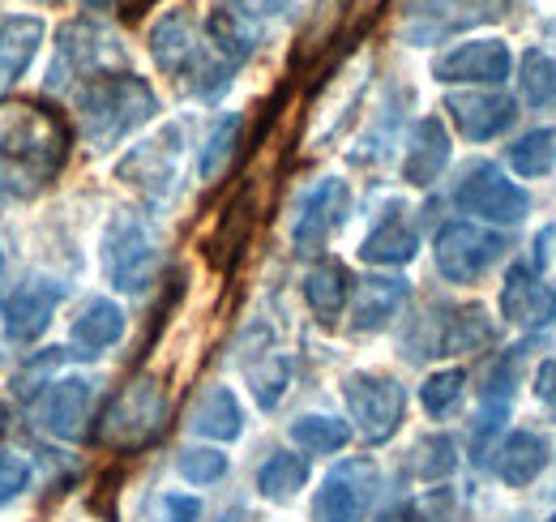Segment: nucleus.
Listing matches in <instances>:
<instances>
[{"label":"nucleus","instance_id":"2","mask_svg":"<svg viewBox=\"0 0 556 522\" xmlns=\"http://www.w3.org/2000/svg\"><path fill=\"white\" fill-rule=\"evenodd\" d=\"M77 129L90 150H112L159 116V95L138 73H99L77 86Z\"/></svg>","mask_w":556,"mask_h":522},{"label":"nucleus","instance_id":"29","mask_svg":"<svg viewBox=\"0 0 556 522\" xmlns=\"http://www.w3.org/2000/svg\"><path fill=\"white\" fill-rule=\"evenodd\" d=\"M214 52H223L231 65H244L257 52V26L253 17H244L240 9H214L206 22Z\"/></svg>","mask_w":556,"mask_h":522},{"label":"nucleus","instance_id":"43","mask_svg":"<svg viewBox=\"0 0 556 522\" xmlns=\"http://www.w3.org/2000/svg\"><path fill=\"white\" fill-rule=\"evenodd\" d=\"M381 522H437V514H432V501H403V506L386 510Z\"/></svg>","mask_w":556,"mask_h":522},{"label":"nucleus","instance_id":"25","mask_svg":"<svg viewBox=\"0 0 556 522\" xmlns=\"http://www.w3.org/2000/svg\"><path fill=\"white\" fill-rule=\"evenodd\" d=\"M419 253V236L416 223L407 219V210H390L386 219H377V227L364 236L359 245V258L372 261V265H407Z\"/></svg>","mask_w":556,"mask_h":522},{"label":"nucleus","instance_id":"10","mask_svg":"<svg viewBox=\"0 0 556 522\" xmlns=\"http://www.w3.org/2000/svg\"><path fill=\"white\" fill-rule=\"evenodd\" d=\"M454 201L467 210V214H480L488 223H522L531 214V197L527 189H518L496 163H471L454 189Z\"/></svg>","mask_w":556,"mask_h":522},{"label":"nucleus","instance_id":"11","mask_svg":"<svg viewBox=\"0 0 556 522\" xmlns=\"http://www.w3.org/2000/svg\"><path fill=\"white\" fill-rule=\"evenodd\" d=\"M348 210H351L348 181H339V176L317 181V185L304 194L300 210H295V223H291V253H295V258H317V253L330 245V236L339 232V223L348 219Z\"/></svg>","mask_w":556,"mask_h":522},{"label":"nucleus","instance_id":"31","mask_svg":"<svg viewBox=\"0 0 556 522\" xmlns=\"http://www.w3.org/2000/svg\"><path fill=\"white\" fill-rule=\"evenodd\" d=\"M308 484V458L304 455H270L257 471V493L266 501H291Z\"/></svg>","mask_w":556,"mask_h":522},{"label":"nucleus","instance_id":"39","mask_svg":"<svg viewBox=\"0 0 556 522\" xmlns=\"http://www.w3.org/2000/svg\"><path fill=\"white\" fill-rule=\"evenodd\" d=\"M176 471L189 480V484H218L227 475V455L206 450V446H189L176 458Z\"/></svg>","mask_w":556,"mask_h":522},{"label":"nucleus","instance_id":"24","mask_svg":"<svg viewBox=\"0 0 556 522\" xmlns=\"http://www.w3.org/2000/svg\"><path fill=\"white\" fill-rule=\"evenodd\" d=\"M39 44H43V22L39 17L17 13V17L0 22V95L22 82V73L39 57Z\"/></svg>","mask_w":556,"mask_h":522},{"label":"nucleus","instance_id":"15","mask_svg":"<svg viewBox=\"0 0 556 522\" xmlns=\"http://www.w3.org/2000/svg\"><path fill=\"white\" fill-rule=\"evenodd\" d=\"M94 394L99 382L90 377H65V382H52L48 390L35 398V424L61 442H77L86 437L90 428V415H94Z\"/></svg>","mask_w":556,"mask_h":522},{"label":"nucleus","instance_id":"41","mask_svg":"<svg viewBox=\"0 0 556 522\" xmlns=\"http://www.w3.org/2000/svg\"><path fill=\"white\" fill-rule=\"evenodd\" d=\"M159 522H198L202 519V506L198 497H185V493H163L159 506H154Z\"/></svg>","mask_w":556,"mask_h":522},{"label":"nucleus","instance_id":"19","mask_svg":"<svg viewBox=\"0 0 556 522\" xmlns=\"http://www.w3.org/2000/svg\"><path fill=\"white\" fill-rule=\"evenodd\" d=\"M445 112H450V121L458 125V133L467 137V141H492V137H501V133L514 125V99H505V95H484V90H454L450 99H445Z\"/></svg>","mask_w":556,"mask_h":522},{"label":"nucleus","instance_id":"5","mask_svg":"<svg viewBox=\"0 0 556 522\" xmlns=\"http://www.w3.org/2000/svg\"><path fill=\"white\" fill-rule=\"evenodd\" d=\"M125 61V48L112 30L73 17L56 30V57L48 69V90H65L73 82H90Z\"/></svg>","mask_w":556,"mask_h":522},{"label":"nucleus","instance_id":"28","mask_svg":"<svg viewBox=\"0 0 556 522\" xmlns=\"http://www.w3.org/2000/svg\"><path fill=\"white\" fill-rule=\"evenodd\" d=\"M304 300H308V309H313L317 322H326V326L339 322L343 309H348V300H351L348 270H343L339 261H321V265H313V270L304 274Z\"/></svg>","mask_w":556,"mask_h":522},{"label":"nucleus","instance_id":"44","mask_svg":"<svg viewBox=\"0 0 556 522\" xmlns=\"http://www.w3.org/2000/svg\"><path fill=\"white\" fill-rule=\"evenodd\" d=\"M287 4L291 0H231V9H240L244 17H278V13H287Z\"/></svg>","mask_w":556,"mask_h":522},{"label":"nucleus","instance_id":"18","mask_svg":"<svg viewBox=\"0 0 556 522\" xmlns=\"http://www.w3.org/2000/svg\"><path fill=\"white\" fill-rule=\"evenodd\" d=\"M501 318L522 330L548 326L556 318V287H548L540 278V270H531L522 261L509 265L505 283H501Z\"/></svg>","mask_w":556,"mask_h":522},{"label":"nucleus","instance_id":"14","mask_svg":"<svg viewBox=\"0 0 556 522\" xmlns=\"http://www.w3.org/2000/svg\"><path fill=\"white\" fill-rule=\"evenodd\" d=\"M377 467L368 458H343L317 488L313 501V519L317 522H359L368 514L372 497H377Z\"/></svg>","mask_w":556,"mask_h":522},{"label":"nucleus","instance_id":"33","mask_svg":"<svg viewBox=\"0 0 556 522\" xmlns=\"http://www.w3.org/2000/svg\"><path fill=\"white\" fill-rule=\"evenodd\" d=\"M518 90L531 108H553L556 103V57L544 48L522 52L518 61Z\"/></svg>","mask_w":556,"mask_h":522},{"label":"nucleus","instance_id":"26","mask_svg":"<svg viewBox=\"0 0 556 522\" xmlns=\"http://www.w3.org/2000/svg\"><path fill=\"white\" fill-rule=\"evenodd\" d=\"M121 334H125V309L116 300H90L70 330L77 356H99V351L116 347Z\"/></svg>","mask_w":556,"mask_h":522},{"label":"nucleus","instance_id":"3","mask_svg":"<svg viewBox=\"0 0 556 522\" xmlns=\"http://www.w3.org/2000/svg\"><path fill=\"white\" fill-rule=\"evenodd\" d=\"M163 428H167V390L154 377H138L112 398L94 437L116 455H138L163 437Z\"/></svg>","mask_w":556,"mask_h":522},{"label":"nucleus","instance_id":"16","mask_svg":"<svg viewBox=\"0 0 556 522\" xmlns=\"http://www.w3.org/2000/svg\"><path fill=\"white\" fill-rule=\"evenodd\" d=\"M509 44L501 39H471V44H458L450 48L445 57H437L432 77L454 86V82H467V86H501L509 77Z\"/></svg>","mask_w":556,"mask_h":522},{"label":"nucleus","instance_id":"40","mask_svg":"<svg viewBox=\"0 0 556 522\" xmlns=\"http://www.w3.org/2000/svg\"><path fill=\"white\" fill-rule=\"evenodd\" d=\"M30 484V462L13 450H0V506H9L13 497H22Z\"/></svg>","mask_w":556,"mask_h":522},{"label":"nucleus","instance_id":"4","mask_svg":"<svg viewBox=\"0 0 556 522\" xmlns=\"http://www.w3.org/2000/svg\"><path fill=\"white\" fill-rule=\"evenodd\" d=\"M99 258H103V274L116 291L125 296H138L154 283L159 274V240L154 232L146 227V219L134 210H116L103 227V245H99Z\"/></svg>","mask_w":556,"mask_h":522},{"label":"nucleus","instance_id":"22","mask_svg":"<svg viewBox=\"0 0 556 522\" xmlns=\"http://www.w3.org/2000/svg\"><path fill=\"white\" fill-rule=\"evenodd\" d=\"M450 163V133L437 116H424L412 137H407V154H403V181L416 185V189H428L437 185V176L445 172Z\"/></svg>","mask_w":556,"mask_h":522},{"label":"nucleus","instance_id":"21","mask_svg":"<svg viewBox=\"0 0 556 522\" xmlns=\"http://www.w3.org/2000/svg\"><path fill=\"white\" fill-rule=\"evenodd\" d=\"M253 334H257V351L244 356V377H249V386H253V398H257L266 411H275L278 398L291 386V356L275 347L266 322H257Z\"/></svg>","mask_w":556,"mask_h":522},{"label":"nucleus","instance_id":"17","mask_svg":"<svg viewBox=\"0 0 556 522\" xmlns=\"http://www.w3.org/2000/svg\"><path fill=\"white\" fill-rule=\"evenodd\" d=\"M518 369H522V347L505 351L484 377L480 390V420H476V462H488L492 442L501 437V424L509 420L514 407V390H518Z\"/></svg>","mask_w":556,"mask_h":522},{"label":"nucleus","instance_id":"47","mask_svg":"<svg viewBox=\"0 0 556 522\" xmlns=\"http://www.w3.org/2000/svg\"><path fill=\"white\" fill-rule=\"evenodd\" d=\"M548 522H556V514H553V519H548Z\"/></svg>","mask_w":556,"mask_h":522},{"label":"nucleus","instance_id":"37","mask_svg":"<svg viewBox=\"0 0 556 522\" xmlns=\"http://www.w3.org/2000/svg\"><path fill=\"white\" fill-rule=\"evenodd\" d=\"M463 386H467V373H463V369H441V373L424 377V386H419V402H424V411H428L432 420H445V415L458 407Z\"/></svg>","mask_w":556,"mask_h":522},{"label":"nucleus","instance_id":"12","mask_svg":"<svg viewBox=\"0 0 556 522\" xmlns=\"http://www.w3.org/2000/svg\"><path fill=\"white\" fill-rule=\"evenodd\" d=\"M505 0H407L403 4V39L407 44H441L445 35H458L467 26L492 22Z\"/></svg>","mask_w":556,"mask_h":522},{"label":"nucleus","instance_id":"6","mask_svg":"<svg viewBox=\"0 0 556 522\" xmlns=\"http://www.w3.org/2000/svg\"><path fill=\"white\" fill-rule=\"evenodd\" d=\"M70 287L48 274H26L0 291V330L9 343H35L52 326L56 309L65 304Z\"/></svg>","mask_w":556,"mask_h":522},{"label":"nucleus","instance_id":"32","mask_svg":"<svg viewBox=\"0 0 556 522\" xmlns=\"http://www.w3.org/2000/svg\"><path fill=\"white\" fill-rule=\"evenodd\" d=\"M291 442L308 455H339L351 442V428L339 415H300L291 424Z\"/></svg>","mask_w":556,"mask_h":522},{"label":"nucleus","instance_id":"46","mask_svg":"<svg viewBox=\"0 0 556 522\" xmlns=\"http://www.w3.org/2000/svg\"><path fill=\"white\" fill-rule=\"evenodd\" d=\"M4 428H9V407L0 402V437H4Z\"/></svg>","mask_w":556,"mask_h":522},{"label":"nucleus","instance_id":"13","mask_svg":"<svg viewBox=\"0 0 556 522\" xmlns=\"http://www.w3.org/2000/svg\"><path fill=\"white\" fill-rule=\"evenodd\" d=\"M501 253H505V240L496 232L476 227V223H445L437 232V245H432L437 270L450 283H476V278H484L488 270L501 261Z\"/></svg>","mask_w":556,"mask_h":522},{"label":"nucleus","instance_id":"45","mask_svg":"<svg viewBox=\"0 0 556 522\" xmlns=\"http://www.w3.org/2000/svg\"><path fill=\"white\" fill-rule=\"evenodd\" d=\"M121 4V13H138L141 4H150V0H116Z\"/></svg>","mask_w":556,"mask_h":522},{"label":"nucleus","instance_id":"36","mask_svg":"<svg viewBox=\"0 0 556 522\" xmlns=\"http://www.w3.org/2000/svg\"><path fill=\"white\" fill-rule=\"evenodd\" d=\"M249 227H253V201H249V194H240L236 201H231V210L223 214V223H218L214 258L223 261V265H231L236 253L244 249V240H249Z\"/></svg>","mask_w":556,"mask_h":522},{"label":"nucleus","instance_id":"20","mask_svg":"<svg viewBox=\"0 0 556 522\" xmlns=\"http://www.w3.org/2000/svg\"><path fill=\"white\" fill-rule=\"evenodd\" d=\"M407 278H394V274H368L355 283V300H351V330L355 334H377L386 330L399 309L407 304Z\"/></svg>","mask_w":556,"mask_h":522},{"label":"nucleus","instance_id":"1","mask_svg":"<svg viewBox=\"0 0 556 522\" xmlns=\"http://www.w3.org/2000/svg\"><path fill=\"white\" fill-rule=\"evenodd\" d=\"M73 133L56 108H0V194L13 201L39 197L65 167Z\"/></svg>","mask_w":556,"mask_h":522},{"label":"nucleus","instance_id":"27","mask_svg":"<svg viewBox=\"0 0 556 522\" xmlns=\"http://www.w3.org/2000/svg\"><path fill=\"white\" fill-rule=\"evenodd\" d=\"M189 424H193V433H202L210 442H236L244 433V411L227 386H206L189 411Z\"/></svg>","mask_w":556,"mask_h":522},{"label":"nucleus","instance_id":"34","mask_svg":"<svg viewBox=\"0 0 556 522\" xmlns=\"http://www.w3.org/2000/svg\"><path fill=\"white\" fill-rule=\"evenodd\" d=\"M509 167L527 181H540L556 167V129H535L509 146Z\"/></svg>","mask_w":556,"mask_h":522},{"label":"nucleus","instance_id":"35","mask_svg":"<svg viewBox=\"0 0 556 522\" xmlns=\"http://www.w3.org/2000/svg\"><path fill=\"white\" fill-rule=\"evenodd\" d=\"M492 343V322H488L484 309H450V326H445V356L454 351H476Z\"/></svg>","mask_w":556,"mask_h":522},{"label":"nucleus","instance_id":"7","mask_svg":"<svg viewBox=\"0 0 556 522\" xmlns=\"http://www.w3.org/2000/svg\"><path fill=\"white\" fill-rule=\"evenodd\" d=\"M343 398H348V411L359 428V437L368 446H386L399 424H403V411H407V390L394 382V377H381V373H351L343 382Z\"/></svg>","mask_w":556,"mask_h":522},{"label":"nucleus","instance_id":"42","mask_svg":"<svg viewBox=\"0 0 556 522\" xmlns=\"http://www.w3.org/2000/svg\"><path fill=\"white\" fill-rule=\"evenodd\" d=\"M535 398H540V407L556 420V360H544L535 369Z\"/></svg>","mask_w":556,"mask_h":522},{"label":"nucleus","instance_id":"9","mask_svg":"<svg viewBox=\"0 0 556 522\" xmlns=\"http://www.w3.org/2000/svg\"><path fill=\"white\" fill-rule=\"evenodd\" d=\"M210 52L214 48H210V39L198 35V22L189 9H167L150 26V57L167 77H180L193 86L202 77V69L210 65Z\"/></svg>","mask_w":556,"mask_h":522},{"label":"nucleus","instance_id":"8","mask_svg":"<svg viewBox=\"0 0 556 522\" xmlns=\"http://www.w3.org/2000/svg\"><path fill=\"white\" fill-rule=\"evenodd\" d=\"M180 159H185V125H167L159 137L134 146L121 159L116 176L150 201H167L180 185Z\"/></svg>","mask_w":556,"mask_h":522},{"label":"nucleus","instance_id":"30","mask_svg":"<svg viewBox=\"0 0 556 522\" xmlns=\"http://www.w3.org/2000/svg\"><path fill=\"white\" fill-rule=\"evenodd\" d=\"M240 137H244V116L240 112H227L223 121H214L206 146H202V159H198L202 181H218L231 167V159L240 154Z\"/></svg>","mask_w":556,"mask_h":522},{"label":"nucleus","instance_id":"23","mask_svg":"<svg viewBox=\"0 0 556 522\" xmlns=\"http://www.w3.org/2000/svg\"><path fill=\"white\" fill-rule=\"evenodd\" d=\"M492 471H496V480L505 484V488H527V484H535V475H544V467H548V442L540 437V433H527V428H518V433H509L505 442H496V450H492Z\"/></svg>","mask_w":556,"mask_h":522},{"label":"nucleus","instance_id":"48","mask_svg":"<svg viewBox=\"0 0 556 522\" xmlns=\"http://www.w3.org/2000/svg\"><path fill=\"white\" fill-rule=\"evenodd\" d=\"M73 522H81V519H73Z\"/></svg>","mask_w":556,"mask_h":522},{"label":"nucleus","instance_id":"38","mask_svg":"<svg viewBox=\"0 0 556 522\" xmlns=\"http://www.w3.org/2000/svg\"><path fill=\"white\" fill-rule=\"evenodd\" d=\"M412 467H416L419 480H445V475L458 467V446H454V437H445V433L424 437L416 450H412Z\"/></svg>","mask_w":556,"mask_h":522}]
</instances>
